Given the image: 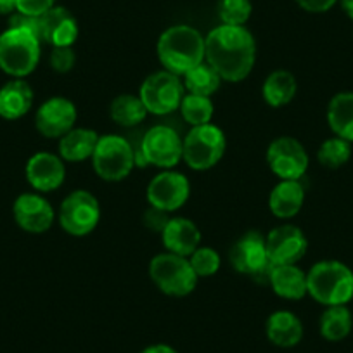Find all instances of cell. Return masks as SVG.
I'll return each mask as SVG.
<instances>
[{
	"instance_id": "obj_41",
	"label": "cell",
	"mask_w": 353,
	"mask_h": 353,
	"mask_svg": "<svg viewBox=\"0 0 353 353\" xmlns=\"http://www.w3.org/2000/svg\"><path fill=\"white\" fill-rule=\"evenodd\" d=\"M341 6H343V11L353 19V0H341Z\"/></svg>"
},
{
	"instance_id": "obj_12",
	"label": "cell",
	"mask_w": 353,
	"mask_h": 353,
	"mask_svg": "<svg viewBox=\"0 0 353 353\" xmlns=\"http://www.w3.org/2000/svg\"><path fill=\"white\" fill-rule=\"evenodd\" d=\"M267 163L281 181H300L308 168V154L296 139L279 137L267 149Z\"/></svg>"
},
{
	"instance_id": "obj_32",
	"label": "cell",
	"mask_w": 353,
	"mask_h": 353,
	"mask_svg": "<svg viewBox=\"0 0 353 353\" xmlns=\"http://www.w3.org/2000/svg\"><path fill=\"white\" fill-rule=\"evenodd\" d=\"M219 14L223 25L243 26L251 16L250 0H220Z\"/></svg>"
},
{
	"instance_id": "obj_21",
	"label": "cell",
	"mask_w": 353,
	"mask_h": 353,
	"mask_svg": "<svg viewBox=\"0 0 353 353\" xmlns=\"http://www.w3.org/2000/svg\"><path fill=\"white\" fill-rule=\"evenodd\" d=\"M33 104V90L23 78L8 81L0 88V117L6 120H18L25 117Z\"/></svg>"
},
{
	"instance_id": "obj_13",
	"label": "cell",
	"mask_w": 353,
	"mask_h": 353,
	"mask_svg": "<svg viewBox=\"0 0 353 353\" xmlns=\"http://www.w3.org/2000/svg\"><path fill=\"white\" fill-rule=\"evenodd\" d=\"M189 194H191V184L188 176L184 173L172 172V170L158 173L149 182L148 192H145L149 205L166 213L182 208L188 203Z\"/></svg>"
},
{
	"instance_id": "obj_35",
	"label": "cell",
	"mask_w": 353,
	"mask_h": 353,
	"mask_svg": "<svg viewBox=\"0 0 353 353\" xmlns=\"http://www.w3.org/2000/svg\"><path fill=\"white\" fill-rule=\"evenodd\" d=\"M56 0H16V11L28 16H42L54 8Z\"/></svg>"
},
{
	"instance_id": "obj_6",
	"label": "cell",
	"mask_w": 353,
	"mask_h": 353,
	"mask_svg": "<svg viewBox=\"0 0 353 353\" xmlns=\"http://www.w3.org/2000/svg\"><path fill=\"white\" fill-rule=\"evenodd\" d=\"M92 166L103 181H123L135 166L134 145L121 135L99 137L92 154Z\"/></svg>"
},
{
	"instance_id": "obj_18",
	"label": "cell",
	"mask_w": 353,
	"mask_h": 353,
	"mask_svg": "<svg viewBox=\"0 0 353 353\" xmlns=\"http://www.w3.org/2000/svg\"><path fill=\"white\" fill-rule=\"evenodd\" d=\"M40 18V40L54 47H71L78 37L77 19L68 9L52 8Z\"/></svg>"
},
{
	"instance_id": "obj_5",
	"label": "cell",
	"mask_w": 353,
	"mask_h": 353,
	"mask_svg": "<svg viewBox=\"0 0 353 353\" xmlns=\"http://www.w3.org/2000/svg\"><path fill=\"white\" fill-rule=\"evenodd\" d=\"M149 277L159 291L176 298L191 294L199 279L188 258L168 251L152 258L149 263Z\"/></svg>"
},
{
	"instance_id": "obj_24",
	"label": "cell",
	"mask_w": 353,
	"mask_h": 353,
	"mask_svg": "<svg viewBox=\"0 0 353 353\" xmlns=\"http://www.w3.org/2000/svg\"><path fill=\"white\" fill-rule=\"evenodd\" d=\"M99 135L90 128H71L59 139V156L63 161H85L92 158Z\"/></svg>"
},
{
	"instance_id": "obj_34",
	"label": "cell",
	"mask_w": 353,
	"mask_h": 353,
	"mask_svg": "<svg viewBox=\"0 0 353 353\" xmlns=\"http://www.w3.org/2000/svg\"><path fill=\"white\" fill-rule=\"evenodd\" d=\"M50 66L57 73H68L73 70L74 63H77V56L71 47H54L50 52Z\"/></svg>"
},
{
	"instance_id": "obj_38",
	"label": "cell",
	"mask_w": 353,
	"mask_h": 353,
	"mask_svg": "<svg viewBox=\"0 0 353 353\" xmlns=\"http://www.w3.org/2000/svg\"><path fill=\"white\" fill-rule=\"evenodd\" d=\"M296 2L308 12H325L336 4V0H296Z\"/></svg>"
},
{
	"instance_id": "obj_36",
	"label": "cell",
	"mask_w": 353,
	"mask_h": 353,
	"mask_svg": "<svg viewBox=\"0 0 353 353\" xmlns=\"http://www.w3.org/2000/svg\"><path fill=\"white\" fill-rule=\"evenodd\" d=\"M9 28H21L28 30L33 35L39 37L40 40V18L39 16H28L23 14V12H14L9 18ZM42 42V40H40Z\"/></svg>"
},
{
	"instance_id": "obj_29",
	"label": "cell",
	"mask_w": 353,
	"mask_h": 353,
	"mask_svg": "<svg viewBox=\"0 0 353 353\" xmlns=\"http://www.w3.org/2000/svg\"><path fill=\"white\" fill-rule=\"evenodd\" d=\"M182 81H184V88L189 94L212 97V94H215L220 88L222 77L206 61H203L201 64H198L191 71H188Z\"/></svg>"
},
{
	"instance_id": "obj_30",
	"label": "cell",
	"mask_w": 353,
	"mask_h": 353,
	"mask_svg": "<svg viewBox=\"0 0 353 353\" xmlns=\"http://www.w3.org/2000/svg\"><path fill=\"white\" fill-rule=\"evenodd\" d=\"M179 110H181L182 118H184L189 125H192V127L208 125L213 118V103L210 97L205 96L188 94V96H184V99H182Z\"/></svg>"
},
{
	"instance_id": "obj_22",
	"label": "cell",
	"mask_w": 353,
	"mask_h": 353,
	"mask_svg": "<svg viewBox=\"0 0 353 353\" xmlns=\"http://www.w3.org/2000/svg\"><path fill=\"white\" fill-rule=\"evenodd\" d=\"M269 284L277 296L286 300H301L308 294L307 274L298 265H274Z\"/></svg>"
},
{
	"instance_id": "obj_4",
	"label": "cell",
	"mask_w": 353,
	"mask_h": 353,
	"mask_svg": "<svg viewBox=\"0 0 353 353\" xmlns=\"http://www.w3.org/2000/svg\"><path fill=\"white\" fill-rule=\"evenodd\" d=\"M40 61V40L28 30L9 28L0 35V70L14 78L33 73Z\"/></svg>"
},
{
	"instance_id": "obj_40",
	"label": "cell",
	"mask_w": 353,
	"mask_h": 353,
	"mask_svg": "<svg viewBox=\"0 0 353 353\" xmlns=\"http://www.w3.org/2000/svg\"><path fill=\"white\" fill-rule=\"evenodd\" d=\"M16 11V0H0V16L12 14Z\"/></svg>"
},
{
	"instance_id": "obj_26",
	"label": "cell",
	"mask_w": 353,
	"mask_h": 353,
	"mask_svg": "<svg viewBox=\"0 0 353 353\" xmlns=\"http://www.w3.org/2000/svg\"><path fill=\"white\" fill-rule=\"evenodd\" d=\"M296 80L290 71L277 70L265 78L261 94L269 106L281 108L293 101V97L296 96Z\"/></svg>"
},
{
	"instance_id": "obj_1",
	"label": "cell",
	"mask_w": 353,
	"mask_h": 353,
	"mask_svg": "<svg viewBox=\"0 0 353 353\" xmlns=\"http://www.w3.org/2000/svg\"><path fill=\"white\" fill-rule=\"evenodd\" d=\"M256 57L254 39L244 26L222 25L205 39V61L225 81L244 80Z\"/></svg>"
},
{
	"instance_id": "obj_2",
	"label": "cell",
	"mask_w": 353,
	"mask_h": 353,
	"mask_svg": "<svg viewBox=\"0 0 353 353\" xmlns=\"http://www.w3.org/2000/svg\"><path fill=\"white\" fill-rule=\"evenodd\" d=\"M156 50L159 63L166 71L184 77L188 71L205 61V39L191 26L176 25L163 32Z\"/></svg>"
},
{
	"instance_id": "obj_37",
	"label": "cell",
	"mask_w": 353,
	"mask_h": 353,
	"mask_svg": "<svg viewBox=\"0 0 353 353\" xmlns=\"http://www.w3.org/2000/svg\"><path fill=\"white\" fill-rule=\"evenodd\" d=\"M168 222V213L163 212V210L154 208V206H151V208L144 213V225L148 227V229L154 230V232H163Z\"/></svg>"
},
{
	"instance_id": "obj_19",
	"label": "cell",
	"mask_w": 353,
	"mask_h": 353,
	"mask_svg": "<svg viewBox=\"0 0 353 353\" xmlns=\"http://www.w3.org/2000/svg\"><path fill=\"white\" fill-rule=\"evenodd\" d=\"M161 237L168 253L185 258L191 256L201 243V232H199L198 225L182 216L170 219L165 230L161 232Z\"/></svg>"
},
{
	"instance_id": "obj_39",
	"label": "cell",
	"mask_w": 353,
	"mask_h": 353,
	"mask_svg": "<svg viewBox=\"0 0 353 353\" xmlns=\"http://www.w3.org/2000/svg\"><path fill=\"white\" fill-rule=\"evenodd\" d=\"M141 353H179L175 348H172L170 345H163V343H159V345H151L148 346V348L142 350Z\"/></svg>"
},
{
	"instance_id": "obj_25",
	"label": "cell",
	"mask_w": 353,
	"mask_h": 353,
	"mask_svg": "<svg viewBox=\"0 0 353 353\" xmlns=\"http://www.w3.org/2000/svg\"><path fill=\"white\" fill-rule=\"evenodd\" d=\"M327 123L336 137L353 142V92H339L329 101Z\"/></svg>"
},
{
	"instance_id": "obj_14",
	"label": "cell",
	"mask_w": 353,
	"mask_h": 353,
	"mask_svg": "<svg viewBox=\"0 0 353 353\" xmlns=\"http://www.w3.org/2000/svg\"><path fill=\"white\" fill-rule=\"evenodd\" d=\"M267 254L272 265H296L307 254L308 241L296 225H279L265 237Z\"/></svg>"
},
{
	"instance_id": "obj_8",
	"label": "cell",
	"mask_w": 353,
	"mask_h": 353,
	"mask_svg": "<svg viewBox=\"0 0 353 353\" xmlns=\"http://www.w3.org/2000/svg\"><path fill=\"white\" fill-rule=\"evenodd\" d=\"M225 135L215 125H199L192 127L184 139V154L182 159L192 170L205 172L213 168L225 152Z\"/></svg>"
},
{
	"instance_id": "obj_10",
	"label": "cell",
	"mask_w": 353,
	"mask_h": 353,
	"mask_svg": "<svg viewBox=\"0 0 353 353\" xmlns=\"http://www.w3.org/2000/svg\"><path fill=\"white\" fill-rule=\"evenodd\" d=\"M99 219V201L88 191H73L61 203L59 223L70 236H88L97 227Z\"/></svg>"
},
{
	"instance_id": "obj_20",
	"label": "cell",
	"mask_w": 353,
	"mask_h": 353,
	"mask_svg": "<svg viewBox=\"0 0 353 353\" xmlns=\"http://www.w3.org/2000/svg\"><path fill=\"white\" fill-rule=\"evenodd\" d=\"M265 332L274 346L293 348L303 339V324L293 312L277 310L267 319Z\"/></svg>"
},
{
	"instance_id": "obj_27",
	"label": "cell",
	"mask_w": 353,
	"mask_h": 353,
	"mask_svg": "<svg viewBox=\"0 0 353 353\" xmlns=\"http://www.w3.org/2000/svg\"><path fill=\"white\" fill-rule=\"evenodd\" d=\"M319 327H321V334L324 339H327V341H341L352 332V312L346 308V305L327 307L324 314L321 315Z\"/></svg>"
},
{
	"instance_id": "obj_16",
	"label": "cell",
	"mask_w": 353,
	"mask_h": 353,
	"mask_svg": "<svg viewBox=\"0 0 353 353\" xmlns=\"http://www.w3.org/2000/svg\"><path fill=\"white\" fill-rule=\"evenodd\" d=\"M14 220L25 232L43 234L52 227L54 208L46 198L33 192L19 196L12 206Z\"/></svg>"
},
{
	"instance_id": "obj_23",
	"label": "cell",
	"mask_w": 353,
	"mask_h": 353,
	"mask_svg": "<svg viewBox=\"0 0 353 353\" xmlns=\"http://www.w3.org/2000/svg\"><path fill=\"white\" fill-rule=\"evenodd\" d=\"M305 201V189L300 181H281L269 196V208L277 219H293Z\"/></svg>"
},
{
	"instance_id": "obj_17",
	"label": "cell",
	"mask_w": 353,
	"mask_h": 353,
	"mask_svg": "<svg viewBox=\"0 0 353 353\" xmlns=\"http://www.w3.org/2000/svg\"><path fill=\"white\" fill-rule=\"evenodd\" d=\"M26 181L35 191L50 192L63 185L66 168L59 156L50 152H37L26 163Z\"/></svg>"
},
{
	"instance_id": "obj_11",
	"label": "cell",
	"mask_w": 353,
	"mask_h": 353,
	"mask_svg": "<svg viewBox=\"0 0 353 353\" xmlns=\"http://www.w3.org/2000/svg\"><path fill=\"white\" fill-rule=\"evenodd\" d=\"M139 148L148 165L165 170L179 165L184 154V141L172 127H166V125H156L149 128Z\"/></svg>"
},
{
	"instance_id": "obj_28",
	"label": "cell",
	"mask_w": 353,
	"mask_h": 353,
	"mask_svg": "<svg viewBox=\"0 0 353 353\" xmlns=\"http://www.w3.org/2000/svg\"><path fill=\"white\" fill-rule=\"evenodd\" d=\"M110 117L120 127L130 128L145 120L148 110H145L144 103H142V99L139 96H134V94H121V96L114 97L113 103H111Z\"/></svg>"
},
{
	"instance_id": "obj_33",
	"label": "cell",
	"mask_w": 353,
	"mask_h": 353,
	"mask_svg": "<svg viewBox=\"0 0 353 353\" xmlns=\"http://www.w3.org/2000/svg\"><path fill=\"white\" fill-rule=\"evenodd\" d=\"M189 261L198 277H212L220 269V254L208 246H199Z\"/></svg>"
},
{
	"instance_id": "obj_9",
	"label": "cell",
	"mask_w": 353,
	"mask_h": 353,
	"mask_svg": "<svg viewBox=\"0 0 353 353\" xmlns=\"http://www.w3.org/2000/svg\"><path fill=\"white\" fill-rule=\"evenodd\" d=\"M184 96V81L181 80V77L166 70L149 74L142 81L141 92H139V97L144 103L148 113L158 114V117L179 110Z\"/></svg>"
},
{
	"instance_id": "obj_3",
	"label": "cell",
	"mask_w": 353,
	"mask_h": 353,
	"mask_svg": "<svg viewBox=\"0 0 353 353\" xmlns=\"http://www.w3.org/2000/svg\"><path fill=\"white\" fill-rule=\"evenodd\" d=\"M308 294L325 307L346 305L353 298V272L336 260L315 263L307 274Z\"/></svg>"
},
{
	"instance_id": "obj_31",
	"label": "cell",
	"mask_w": 353,
	"mask_h": 353,
	"mask_svg": "<svg viewBox=\"0 0 353 353\" xmlns=\"http://www.w3.org/2000/svg\"><path fill=\"white\" fill-rule=\"evenodd\" d=\"M352 158V144L345 139L332 137L327 139L321 144L317 151V159L322 166L325 168H341L343 165L348 163V159Z\"/></svg>"
},
{
	"instance_id": "obj_7",
	"label": "cell",
	"mask_w": 353,
	"mask_h": 353,
	"mask_svg": "<svg viewBox=\"0 0 353 353\" xmlns=\"http://www.w3.org/2000/svg\"><path fill=\"white\" fill-rule=\"evenodd\" d=\"M230 263L239 274H244L260 284H269L274 265L267 254L265 236L258 230L243 234L230 250Z\"/></svg>"
},
{
	"instance_id": "obj_15",
	"label": "cell",
	"mask_w": 353,
	"mask_h": 353,
	"mask_svg": "<svg viewBox=\"0 0 353 353\" xmlns=\"http://www.w3.org/2000/svg\"><path fill=\"white\" fill-rule=\"evenodd\" d=\"M77 121V108L66 97H52L39 108L35 127L43 137L61 139L66 135Z\"/></svg>"
}]
</instances>
